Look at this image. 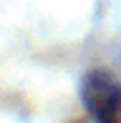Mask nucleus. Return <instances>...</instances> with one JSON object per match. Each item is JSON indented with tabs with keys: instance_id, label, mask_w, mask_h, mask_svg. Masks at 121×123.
Segmentation results:
<instances>
[{
	"instance_id": "1",
	"label": "nucleus",
	"mask_w": 121,
	"mask_h": 123,
	"mask_svg": "<svg viewBox=\"0 0 121 123\" xmlns=\"http://www.w3.org/2000/svg\"><path fill=\"white\" fill-rule=\"evenodd\" d=\"M83 103L96 123H119L121 118V86L111 80L106 73L86 75L81 88Z\"/></svg>"
}]
</instances>
